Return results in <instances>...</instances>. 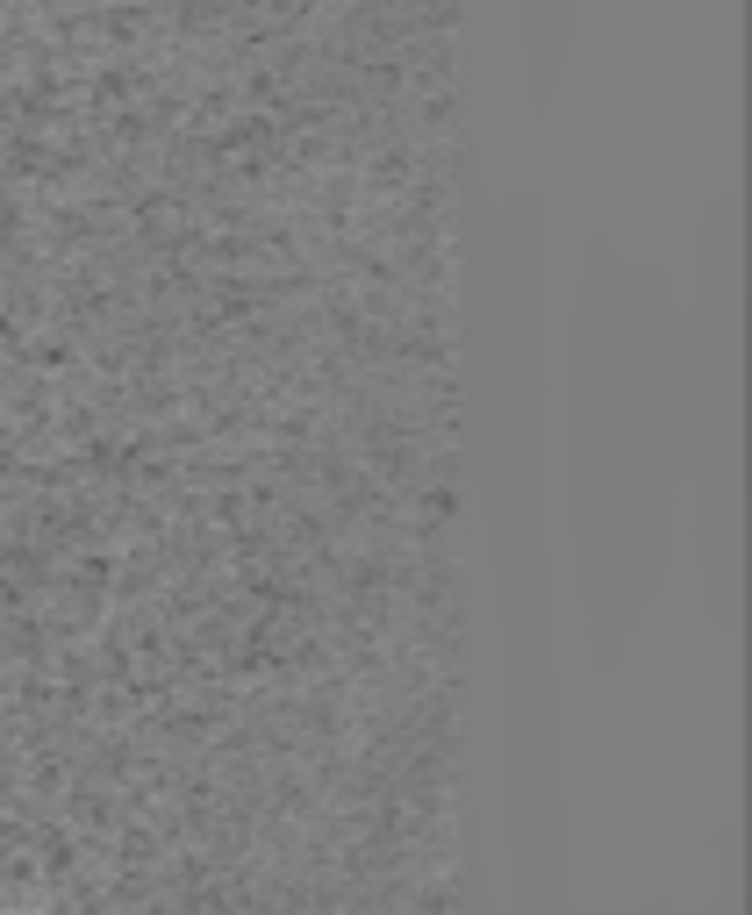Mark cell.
<instances>
[{"instance_id": "obj_3", "label": "cell", "mask_w": 752, "mask_h": 915, "mask_svg": "<svg viewBox=\"0 0 752 915\" xmlns=\"http://www.w3.org/2000/svg\"><path fill=\"white\" fill-rule=\"evenodd\" d=\"M745 323L731 236H710L702 280L681 308V537L717 616L745 601Z\"/></svg>"}, {"instance_id": "obj_5", "label": "cell", "mask_w": 752, "mask_h": 915, "mask_svg": "<svg viewBox=\"0 0 752 915\" xmlns=\"http://www.w3.org/2000/svg\"><path fill=\"white\" fill-rule=\"evenodd\" d=\"M652 915H673V908H652Z\"/></svg>"}, {"instance_id": "obj_2", "label": "cell", "mask_w": 752, "mask_h": 915, "mask_svg": "<svg viewBox=\"0 0 752 915\" xmlns=\"http://www.w3.org/2000/svg\"><path fill=\"white\" fill-rule=\"evenodd\" d=\"M566 344L574 608L595 665H624L681 551V301L595 251Z\"/></svg>"}, {"instance_id": "obj_4", "label": "cell", "mask_w": 752, "mask_h": 915, "mask_svg": "<svg viewBox=\"0 0 752 915\" xmlns=\"http://www.w3.org/2000/svg\"><path fill=\"white\" fill-rule=\"evenodd\" d=\"M710 915H745V859H739V851H731V859H724V873H717Z\"/></svg>"}, {"instance_id": "obj_1", "label": "cell", "mask_w": 752, "mask_h": 915, "mask_svg": "<svg viewBox=\"0 0 752 915\" xmlns=\"http://www.w3.org/2000/svg\"><path fill=\"white\" fill-rule=\"evenodd\" d=\"M531 265L473 301L466 344V472L480 508L502 659V822L509 915H574V830L560 787V665H552V372Z\"/></svg>"}]
</instances>
